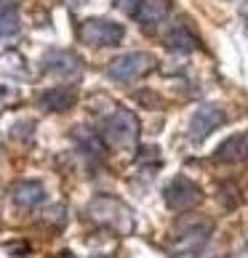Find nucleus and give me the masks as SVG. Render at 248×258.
<instances>
[{"mask_svg": "<svg viewBox=\"0 0 248 258\" xmlns=\"http://www.w3.org/2000/svg\"><path fill=\"white\" fill-rule=\"evenodd\" d=\"M216 162H243L248 160V133H235L227 141L219 144V149L214 152Z\"/></svg>", "mask_w": 248, "mask_h": 258, "instance_id": "obj_10", "label": "nucleus"}, {"mask_svg": "<svg viewBox=\"0 0 248 258\" xmlns=\"http://www.w3.org/2000/svg\"><path fill=\"white\" fill-rule=\"evenodd\" d=\"M78 35L85 45L102 48V45H120V40L126 37V30H123V24L112 22V19H85Z\"/></svg>", "mask_w": 248, "mask_h": 258, "instance_id": "obj_3", "label": "nucleus"}, {"mask_svg": "<svg viewBox=\"0 0 248 258\" xmlns=\"http://www.w3.org/2000/svg\"><path fill=\"white\" fill-rule=\"evenodd\" d=\"M224 122H227V114H224L222 107H214V104L197 107V112L192 114V120H189V139L203 141L206 136H211L219 125H224Z\"/></svg>", "mask_w": 248, "mask_h": 258, "instance_id": "obj_7", "label": "nucleus"}, {"mask_svg": "<svg viewBox=\"0 0 248 258\" xmlns=\"http://www.w3.org/2000/svg\"><path fill=\"white\" fill-rule=\"evenodd\" d=\"M75 101H78V91L72 85H54L37 96V104L51 112H67L70 107H75Z\"/></svg>", "mask_w": 248, "mask_h": 258, "instance_id": "obj_9", "label": "nucleus"}, {"mask_svg": "<svg viewBox=\"0 0 248 258\" xmlns=\"http://www.w3.org/2000/svg\"><path fill=\"white\" fill-rule=\"evenodd\" d=\"M152 56L150 53H141V51H133V53H123L118 59H112L107 64V78L118 80V83H133L139 80L141 75H147L152 70Z\"/></svg>", "mask_w": 248, "mask_h": 258, "instance_id": "obj_4", "label": "nucleus"}, {"mask_svg": "<svg viewBox=\"0 0 248 258\" xmlns=\"http://www.w3.org/2000/svg\"><path fill=\"white\" fill-rule=\"evenodd\" d=\"M91 218H96L99 224L107 226H118V229H131V213L128 208H123L118 200L112 197H96L88 208Z\"/></svg>", "mask_w": 248, "mask_h": 258, "instance_id": "obj_5", "label": "nucleus"}, {"mask_svg": "<svg viewBox=\"0 0 248 258\" xmlns=\"http://www.w3.org/2000/svg\"><path fill=\"white\" fill-rule=\"evenodd\" d=\"M14 203L19 208H40L45 203V189L40 181H22L14 186Z\"/></svg>", "mask_w": 248, "mask_h": 258, "instance_id": "obj_11", "label": "nucleus"}, {"mask_svg": "<svg viewBox=\"0 0 248 258\" xmlns=\"http://www.w3.org/2000/svg\"><path fill=\"white\" fill-rule=\"evenodd\" d=\"M43 72H54V75H62V78H70V75L80 72V59L72 51L54 48L43 56Z\"/></svg>", "mask_w": 248, "mask_h": 258, "instance_id": "obj_8", "label": "nucleus"}, {"mask_svg": "<svg viewBox=\"0 0 248 258\" xmlns=\"http://www.w3.org/2000/svg\"><path fill=\"white\" fill-rule=\"evenodd\" d=\"M166 45L171 51H179V53H189L197 48V37L187 30L184 24H174L171 32L166 35Z\"/></svg>", "mask_w": 248, "mask_h": 258, "instance_id": "obj_12", "label": "nucleus"}, {"mask_svg": "<svg viewBox=\"0 0 248 258\" xmlns=\"http://www.w3.org/2000/svg\"><path fill=\"white\" fill-rule=\"evenodd\" d=\"M99 136L112 149H131V147H136V139H139V120L133 117V112L118 109L102 122Z\"/></svg>", "mask_w": 248, "mask_h": 258, "instance_id": "obj_1", "label": "nucleus"}, {"mask_svg": "<svg viewBox=\"0 0 248 258\" xmlns=\"http://www.w3.org/2000/svg\"><path fill=\"white\" fill-rule=\"evenodd\" d=\"M62 258H75V255H70V253H64V255H62Z\"/></svg>", "mask_w": 248, "mask_h": 258, "instance_id": "obj_15", "label": "nucleus"}, {"mask_svg": "<svg viewBox=\"0 0 248 258\" xmlns=\"http://www.w3.org/2000/svg\"><path fill=\"white\" fill-rule=\"evenodd\" d=\"M115 3H118V8H123L128 16H136V11L141 8V3H144V0H115Z\"/></svg>", "mask_w": 248, "mask_h": 258, "instance_id": "obj_14", "label": "nucleus"}, {"mask_svg": "<svg viewBox=\"0 0 248 258\" xmlns=\"http://www.w3.org/2000/svg\"><path fill=\"white\" fill-rule=\"evenodd\" d=\"M200 203V189L195 181H189L184 176H176L171 184L166 186V205L171 210H189V208H195Z\"/></svg>", "mask_w": 248, "mask_h": 258, "instance_id": "obj_6", "label": "nucleus"}, {"mask_svg": "<svg viewBox=\"0 0 248 258\" xmlns=\"http://www.w3.org/2000/svg\"><path fill=\"white\" fill-rule=\"evenodd\" d=\"M211 237V224L200 221V218H192V221H184L182 226L174 232V240L168 245L171 258H187L195 255L197 250H203V245Z\"/></svg>", "mask_w": 248, "mask_h": 258, "instance_id": "obj_2", "label": "nucleus"}, {"mask_svg": "<svg viewBox=\"0 0 248 258\" xmlns=\"http://www.w3.org/2000/svg\"><path fill=\"white\" fill-rule=\"evenodd\" d=\"M19 32V16L14 0H0V40H11Z\"/></svg>", "mask_w": 248, "mask_h": 258, "instance_id": "obj_13", "label": "nucleus"}]
</instances>
